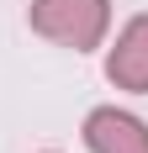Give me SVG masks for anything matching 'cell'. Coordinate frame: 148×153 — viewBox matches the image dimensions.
<instances>
[{
	"label": "cell",
	"instance_id": "cell-3",
	"mask_svg": "<svg viewBox=\"0 0 148 153\" xmlns=\"http://www.w3.org/2000/svg\"><path fill=\"white\" fill-rule=\"evenodd\" d=\"M106 79L117 90H148V16H132L122 27L111 58H106Z\"/></svg>",
	"mask_w": 148,
	"mask_h": 153
},
{
	"label": "cell",
	"instance_id": "cell-2",
	"mask_svg": "<svg viewBox=\"0 0 148 153\" xmlns=\"http://www.w3.org/2000/svg\"><path fill=\"white\" fill-rule=\"evenodd\" d=\"M85 143H90V153H148V127L132 111L101 106L85 116Z\"/></svg>",
	"mask_w": 148,
	"mask_h": 153
},
{
	"label": "cell",
	"instance_id": "cell-1",
	"mask_svg": "<svg viewBox=\"0 0 148 153\" xmlns=\"http://www.w3.org/2000/svg\"><path fill=\"white\" fill-rule=\"evenodd\" d=\"M27 21L48 42L74 48V53H90V48H101L106 27H111V5L106 0H32Z\"/></svg>",
	"mask_w": 148,
	"mask_h": 153
}]
</instances>
